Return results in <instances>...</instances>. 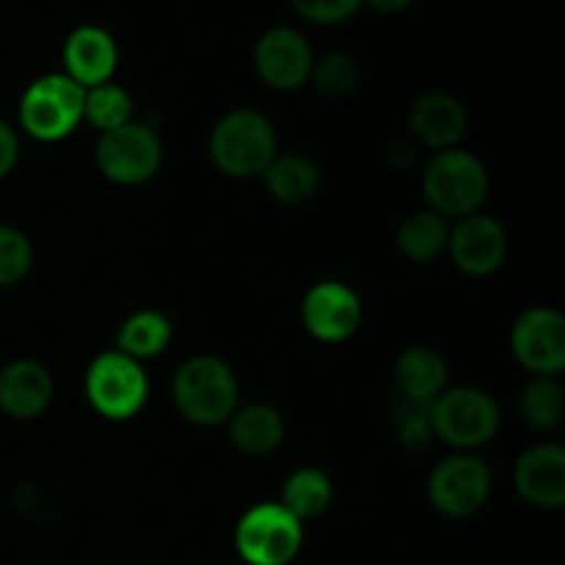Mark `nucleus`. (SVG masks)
Listing matches in <instances>:
<instances>
[{"label": "nucleus", "mask_w": 565, "mask_h": 565, "mask_svg": "<svg viewBox=\"0 0 565 565\" xmlns=\"http://www.w3.org/2000/svg\"><path fill=\"white\" fill-rule=\"evenodd\" d=\"M364 3L373 11H379V14H401V11H406L414 0H364Z\"/></svg>", "instance_id": "2f4dec72"}, {"label": "nucleus", "mask_w": 565, "mask_h": 565, "mask_svg": "<svg viewBox=\"0 0 565 565\" xmlns=\"http://www.w3.org/2000/svg\"><path fill=\"white\" fill-rule=\"evenodd\" d=\"M230 439L246 456H268L279 450L285 441L287 425L279 408L268 403H252V406L235 408L230 419Z\"/></svg>", "instance_id": "6ab92c4d"}, {"label": "nucleus", "mask_w": 565, "mask_h": 565, "mask_svg": "<svg viewBox=\"0 0 565 565\" xmlns=\"http://www.w3.org/2000/svg\"><path fill=\"white\" fill-rule=\"evenodd\" d=\"M17 160H20V138L9 121L0 119V180H6L14 171Z\"/></svg>", "instance_id": "c756f323"}, {"label": "nucleus", "mask_w": 565, "mask_h": 565, "mask_svg": "<svg viewBox=\"0 0 565 565\" xmlns=\"http://www.w3.org/2000/svg\"><path fill=\"white\" fill-rule=\"evenodd\" d=\"M309 39L290 25L268 28L254 44V72L274 92H298L312 75Z\"/></svg>", "instance_id": "9b49d317"}, {"label": "nucleus", "mask_w": 565, "mask_h": 565, "mask_svg": "<svg viewBox=\"0 0 565 565\" xmlns=\"http://www.w3.org/2000/svg\"><path fill=\"white\" fill-rule=\"evenodd\" d=\"M522 419L535 430H552L563 423V386L557 379H533L519 401Z\"/></svg>", "instance_id": "a878e982"}, {"label": "nucleus", "mask_w": 565, "mask_h": 565, "mask_svg": "<svg viewBox=\"0 0 565 565\" xmlns=\"http://www.w3.org/2000/svg\"><path fill=\"white\" fill-rule=\"evenodd\" d=\"M511 351L535 379H557L565 367L563 315L550 307H533L519 315L511 331Z\"/></svg>", "instance_id": "9d476101"}, {"label": "nucleus", "mask_w": 565, "mask_h": 565, "mask_svg": "<svg viewBox=\"0 0 565 565\" xmlns=\"http://www.w3.org/2000/svg\"><path fill=\"white\" fill-rule=\"evenodd\" d=\"M94 160L105 180L116 185H141L158 174L163 163V141L149 125L127 121L99 136Z\"/></svg>", "instance_id": "6e6552de"}, {"label": "nucleus", "mask_w": 565, "mask_h": 565, "mask_svg": "<svg viewBox=\"0 0 565 565\" xmlns=\"http://www.w3.org/2000/svg\"><path fill=\"white\" fill-rule=\"evenodd\" d=\"M33 268V246L25 232L0 224V287L25 279Z\"/></svg>", "instance_id": "cd10ccee"}, {"label": "nucleus", "mask_w": 565, "mask_h": 565, "mask_svg": "<svg viewBox=\"0 0 565 565\" xmlns=\"http://www.w3.org/2000/svg\"><path fill=\"white\" fill-rule=\"evenodd\" d=\"M417 160H419V143L414 141V138H397V141L390 147V152H386V163L397 171L412 169V166H417Z\"/></svg>", "instance_id": "7c9ffc66"}, {"label": "nucleus", "mask_w": 565, "mask_h": 565, "mask_svg": "<svg viewBox=\"0 0 565 565\" xmlns=\"http://www.w3.org/2000/svg\"><path fill=\"white\" fill-rule=\"evenodd\" d=\"M265 188L281 204H303L320 191V169L301 152L276 154L265 169Z\"/></svg>", "instance_id": "aec40b11"}, {"label": "nucleus", "mask_w": 565, "mask_h": 565, "mask_svg": "<svg viewBox=\"0 0 565 565\" xmlns=\"http://www.w3.org/2000/svg\"><path fill=\"white\" fill-rule=\"evenodd\" d=\"M447 241H450V224L445 215L434 213V210H419V213L408 215L397 230V248L412 263L436 259L447 252Z\"/></svg>", "instance_id": "4be33fe9"}, {"label": "nucleus", "mask_w": 565, "mask_h": 565, "mask_svg": "<svg viewBox=\"0 0 565 565\" xmlns=\"http://www.w3.org/2000/svg\"><path fill=\"white\" fill-rule=\"evenodd\" d=\"M434 434L456 450H475L489 445L502 425L500 406L494 397L475 386L445 390L430 408Z\"/></svg>", "instance_id": "20e7f679"}, {"label": "nucleus", "mask_w": 565, "mask_h": 565, "mask_svg": "<svg viewBox=\"0 0 565 565\" xmlns=\"http://www.w3.org/2000/svg\"><path fill=\"white\" fill-rule=\"evenodd\" d=\"M309 81L326 97H345L359 86V66L348 53H326L315 58Z\"/></svg>", "instance_id": "bb28decb"}, {"label": "nucleus", "mask_w": 565, "mask_h": 565, "mask_svg": "<svg viewBox=\"0 0 565 565\" xmlns=\"http://www.w3.org/2000/svg\"><path fill=\"white\" fill-rule=\"evenodd\" d=\"M491 494V469L475 456L445 458L428 478V500L447 519L475 516Z\"/></svg>", "instance_id": "1a4fd4ad"}, {"label": "nucleus", "mask_w": 565, "mask_h": 565, "mask_svg": "<svg viewBox=\"0 0 565 565\" xmlns=\"http://www.w3.org/2000/svg\"><path fill=\"white\" fill-rule=\"evenodd\" d=\"M489 188L491 182L483 160L467 149H441L425 166L423 193L430 210L445 218H467L480 213Z\"/></svg>", "instance_id": "7ed1b4c3"}, {"label": "nucleus", "mask_w": 565, "mask_h": 565, "mask_svg": "<svg viewBox=\"0 0 565 565\" xmlns=\"http://www.w3.org/2000/svg\"><path fill=\"white\" fill-rule=\"evenodd\" d=\"M519 497L535 508L557 511L565 505V450L561 445H535L513 467Z\"/></svg>", "instance_id": "4468645a"}, {"label": "nucleus", "mask_w": 565, "mask_h": 565, "mask_svg": "<svg viewBox=\"0 0 565 565\" xmlns=\"http://www.w3.org/2000/svg\"><path fill=\"white\" fill-rule=\"evenodd\" d=\"M83 119L97 127L99 132H108L127 125V121H132L130 92L110 81L86 88V97H83Z\"/></svg>", "instance_id": "b1692460"}, {"label": "nucleus", "mask_w": 565, "mask_h": 565, "mask_svg": "<svg viewBox=\"0 0 565 565\" xmlns=\"http://www.w3.org/2000/svg\"><path fill=\"white\" fill-rule=\"evenodd\" d=\"M171 337H174V329L163 312L141 309L121 323L119 337H116V351L136 359V362H143V359L160 356L171 345Z\"/></svg>", "instance_id": "412c9836"}, {"label": "nucleus", "mask_w": 565, "mask_h": 565, "mask_svg": "<svg viewBox=\"0 0 565 565\" xmlns=\"http://www.w3.org/2000/svg\"><path fill=\"white\" fill-rule=\"evenodd\" d=\"M301 544V522L279 502H259L235 527V550L248 565H290Z\"/></svg>", "instance_id": "39448f33"}, {"label": "nucleus", "mask_w": 565, "mask_h": 565, "mask_svg": "<svg viewBox=\"0 0 565 565\" xmlns=\"http://www.w3.org/2000/svg\"><path fill=\"white\" fill-rule=\"evenodd\" d=\"M434 403L412 401V397L395 395L390 406V417L395 423L397 436H401L403 450L408 452H425L434 445V417H430Z\"/></svg>", "instance_id": "393cba45"}, {"label": "nucleus", "mask_w": 565, "mask_h": 565, "mask_svg": "<svg viewBox=\"0 0 565 565\" xmlns=\"http://www.w3.org/2000/svg\"><path fill=\"white\" fill-rule=\"evenodd\" d=\"M86 397L105 419H130L147 406L149 381L141 362L119 351L99 353L86 373Z\"/></svg>", "instance_id": "0eeeda50"}, {"label": "nucleus", "mask_w": 565, "mask_h": 565, "mask_svg": "<svg viewBox=\"0 0 565 565\" xmlns=\"http://www.w3.org/2000/svg\"><path fill=\"white\" fill-rule=\"evenodd\" d=\"M171 395L185 423L210 428V425H224L235 414L241 386L224 359L202 353V356L188 359L177 370Z\"/></svg>", "instance_id": "f257e3e1"}, {"label": "nucleus", "mask_w": 565, "mask_h": 565, "mask_svg": "<svg viewBox=\"0 0 565 565\" xmlns=\"http://www.w3.org/2000/svg\"><path fill=\"white\" fill-rule=\"evenodd\" d=\"M290 6L312 25H340L362 9L364 0H290Z\"/></svg>", "instance_id": "c85d7f7f"}, {"label": "nucleus", "mask_w": 565, "mask_h": 565, "mask_svg": "<svg viewBox=\"0 0 565 565\" xmlns=\"http://www.w3.org/2000/svg\"><path fill=\"white\" fill-rule=\"evenodd\" d=\"M408 130L419 147L450 149L467 132V110L456 97L445 92H430L414 103L408 114Z\"/></svg>", "instance_id": "f3484780"}, {"label": "nucleus", "mask_w": 565, "mask_h": 565, "mask_svg": "<svg viewBox=\"0 0 565 565\" xmlns=\"http://www.w3.org/2000/svg\"><path fill=\"white\" fill-rule=\"evenodd\" d=\"M447 252H450L456 268H461L467 276H491L505 263L508 235L497 218L486 213H472L450 226Z\"/></svg>", "instance_id": "ddd939ff"}, {"label": "nucleus", "mask_w": 565, "mask_h": 565, "mask_svg": "<svg viewBox=\"0 0 565 565\" xmlns=\"http://www.w3.org/2000/svg\"><path fill=\"white\" fill-rule=\"evenodd\" d=\"M447 362L439 351L428 345H412L401 353L395 364L397 395L412 401L434 403L447 390Z\"/></svg>", "instance_id": "a211bd4d"}, {"label": "nucleus", "mask_w": 565, "mask_h": 565, "mask_svg": "<svg viewBox=\"0 0 565 565\" xmlns=\"http://www.w3.org/2000/svg\"><path fill=\"white\" fill-rule=\"evenodd\" d=\"M86 88L66 75H44L20 99V125L39 141H61L83 121Z\"/></svg>", "instance_id": "423d86ee"}, {"label": "nucleus", "mask_w": 565, "mask_h": 565, "mask_svg": "<svg viewBox=\"0 0 565 565\" xmlns=\"http://www.w3.org/2000/svg\"><path fill=\"white\" fill-rule=\"evenodd\" d=\"M119 64V47L114 36L99 25H81L66 36L64 42V66L66 77L83 88L99 86L114 77Z\"/></svg>", "instance_id": "dca6fc26"}, {"label": "nucleus", "mask_w": 565, "mask_h": 565, "mask_svg": "<svg viewBox=\"0 0 565 565\" xmlns=\"http://www.w3.org/2000/svg\"><path fill=\"white\" fill-rule=\"evenodd\" d=\"M55 395L53 375L31 359H17L0 370V412L11 419H36Z\"/></svg>", "instance_id": "2eb2a0df"}, {"label": "nucleus", "mask_w": 565, "mask_h": 565, "mask_svg": "<svg viewBox=\"0 0 565 565\" xmlns=\"http://www.w3.org/2000/svg\"><path fill=\"white\" fill-rule=\"evenodd\" d=\"M362 298L345 281L326 279L307 290L301 301L303 329L320 342H345L362 326Z\"/></svg>", "instance_id": "f8f14e48"}, {"label": "nucleus", "mask_w": 565, "mask_h": 565, "mask_svg": "<svg viewBox=\"0 0 565 565\" xmlns=\"http://www.w3.org/2000/svg\"><path fill=\"white\" fill-rule=\"evenodd\" d=\"M276 158V130L259 110L235 108L218 119L210 132V160L235 180L263 177Z\"/></svg>", "instance_id": "f03ea898"}, {"label": "nucleus", "mask_w": 565, "mask_h": 565, "mask_svg": "<svg viewBox=\"0 0 565 565\" xmlns=\"http://www.w3.org/2000/svg\"><path fill=\"white\" fill-rule=\"evenodd\" d=\"M331 500H334V486H331L329 475L320 472V469H298L290 478L285 480V489H281V502L279 505L285 511H290L298 522H309V519H318L329 511Z\"/></svg>", "instance_id": "5701e85b"}]
</instances>
